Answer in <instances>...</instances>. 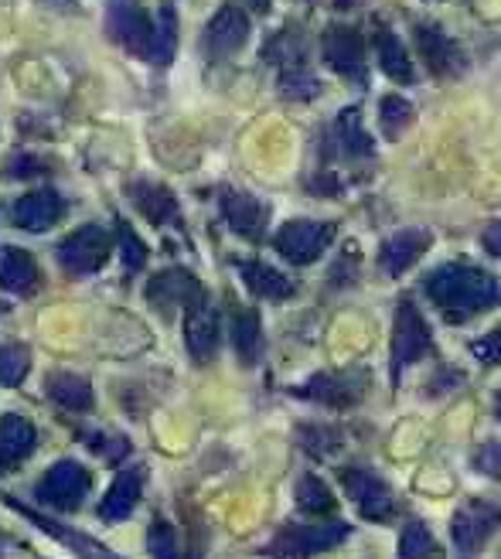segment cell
Wrapping results in <instances>:
<instances>
[{
    "label": "cell",
    "instance_id": "obj_43",
    "mask_svg": "<svg viewBox=\"0 0 501 559\" xmlns=\"http://www.w3.org/2000/svg\"><path fill=\"white\" fill-rule=\"evenodd\" d=\"M494 413H498V419H501V393H498V400H494Z\"/></svg>",
    "mask_w": 501,
    "mask_h": 559
},
{
    "label": "cell",
    "instance_id": "obj_12",
    "mask_svg": "<svg viewBox=\"0 0 501 559\" xmlns=\"http://www.w3.org/2000/svg\"><path fill=\"white\" fill-rule=\"evenodd\" d=\"M413 38H416V48H420V59L424 66L433 72V75H461L464 72V51L454 38H448L433 24H416L413 27Z\"/></svg>",
    "mask_w": 501,
    "mask_h": 559
},
{
    "label": "cell",
    "instance_id": "obj_3",
    "mask_svg": "<svg viewBox=\"0 0 501 559\" xmlns=\"http://www.w3.org/2000/svg\"><path fill=\"white\" fill-rule=\"evenodd\" d=\"M331 239H334L331 222L294 218V222H287L281 233H276L273 246H276V253L287 257L290 263H314L327 249Z\"/></svg>",
    "mask_w": 501,
    "mask_h": 559
},
{
    "label": "cell",
    "instance_id": "obj_16",
    "mask_svg": "<svg viewBox=\"0 0 501 559\" xmlns=\"http://www.w3.org/2000/svg\"><path fill=\"white\" fill-rule=\"evenodd\" d=\"M202 287L188 270H160L151 276L147 284V300L157 307L160 314H171L175 307H184L191 297H199Z\"/></svg>",
    "mask_w": 501,
    "mask_h": 559
},
{
    "label": "cell",
    "instance_id": "obj_7",
    "mask_svg": "<svg viewBox=\"0 0 501 559\" xmlns=\"http://www.w3.org/2000/svg\"><path fill=\"white\" fill-rule=\"evenodd\" d=\"M324 62L345 79H366V45L361 32L351 24H331L321 35Z\"/></svg>",
    "mask_w": 501,
    "mask_h": 559
},
{
    "label": "cell",
    "instance_id": "obj_5",
    "mask_svg": "<svg viewBox=\"0 0 501 559\" xmlns=\"http://www.w3.org/2000/svg\"><path fill=\"white\" fill-rule=\"evenodd\" d=\"M86 491H90V471L79 461H59V464H51L48 474L41 478L38 501H45V506H51V509L72 512L82 506Z\"/></svg>",
    "mask_w": 501,
    "mask_h": 559
},
{
    "label": "cell",
    "instance_id": "obj_2",
    "mask_svg": "<svg viewBox=\"0 0 501 559\" xmlns=\"http://www.w3.org/2000/svg\"><path fill=\"white\" fill-rule=\"evenodd\" d=\"M106 32H109V38L120 41L123 48H130L133 55L151 59L157 21H151L147 11L136 4V0H109V8H106Z\"/></svg>",
    "mask_w": 501,
    "mask_h": 559
},
{
    "label": "cell",
    "instance_id": "obj_31",
    "mask_svg": "<svg viewBox=\"0 0 501 559\" xmlns=\"http://www.w3.org/2000/svg\"><path fill=\"white\" fill-rule=\"evenodd\" d=\"M379 120H382V130H385L389 140H399L413 127L416 114H413V106L403 96H385L379 103Z\"/></svg>",
    "mask_w": 501,
    "mask_h": 559
},
{
    "label": "cell",
    "instance_id": "obj_42",
    "mask_svg": "<svg viewBox=\"0 0 501 559\" xmlns=\"http://www.w3.org/2000/svg\"><path fill=\"white\" fill-rule=\"evenodd\" d=\"M45 8H51V11H62V8H72L75 0H41Z\"/></svg>",
    "mask_w": 501,
    "mask_h": 559
},
{
    "label": "cell",
    "instance_id": "obj_33",
    "mask_svg": "<svg viewBox=\"0 0 501 559\" xmlns=\"http://www.w3.org/2000/svg\"><path fill=\"white\" fill-rule=\"evenodd\" d=\"M27 366H32L27 348H21V345L0 348V385H17L27 376Z\"/></svg>",
    "mask_w": 501,
    "mask_h": 559
},
{
    "label": "cell",
    "instance_id": "obj_20",
    "mask_svg": "<svg viewBox=\"0 0 501 559\" xmlns=\"http://www.w3.org/2000/svg\"><path fill=\"white\" fill-rule=\"evenodd\" d=\"M35 427L24 416H4L0 419V467H14L35 451Z\"/></svg>",
    "mask_w": 501,
    "mask_h": 559
},
{
    "label": "cell",
    "instance_id": "obj_25",
    "mask_svg": "<svg viewBox=\"0 0 501 559\" xmlns=\"http://www.w3.org/2000/svg\"><path fill=\"white\" fill-rule=\"evenodd\" d=\"M130 194L136 199V209H141L151 222L164 226V222H178V199L160 185H133Z\"/></svg>",
    "mask_w": 501,
    "mask_h": 559
},
{
    "label": "cell",
    "instance_id": "obj_40",
    "mask_svg": "<svg viewBox=\"0 0 501 559\" xmlns=\"http://www.w3.org/2000/svg\"><path fill=\"white\" fill-rule=\"evenodd\" d=\"M481 242H485V249L491 257L501 260V222H491V226L485 229V236H481Z\"/></svg>",
    "mask_w": 501,
    "mask_h": 559
},
{
    "label": "cell",
    "instance_id": "obj_19",
    "mask_svg": "<svg viewBox=\"0 0 501 559\" xmlns=\"http://www.w3.org/2000/svg\"><path fill=\"white\" fill-rule=\"evenodd\" d=\"M144 488V471L141 467H130L123 474H117V481L109 485V491L99 501V519L106 522H120L136 509V498H141Z\"/></svg>",
    "mask_w": 501,
    "mask_h": 559
},
{
    "label": "cell",
    "instance_id": "obj_6",
    "mask_svg": "<svg viewBox=\"0 0 501 559\" xmlns=\"http://www.w3.org/2000/svg\"><path fill=\"white\" fill-rule=\"evenodd\" d=\"M184 342H188V355L194 361H212L218 352V307L212 304V297L202 290L199 297H191L184 304Z\"/></svg>",
    "mask_w": 501,
    "mask_h": 559
},
{
    "label": "cell",
    "instance_id": "obj_8",
    "mask_svg": "<svg viewBox=\"0 0 501 559\" xmlns=\"http://www.w3.org/2000/svg\"><path fill=\"white\" fill-rule=\"evenodd\" d=\"M342 485H345L348 498L355 501V509L361 512V519L382 522L393 515V491H389V485L379 478V474L348 467V471H342Z\"/></svg>",
    "mask_w": 501,
    "mask_h": 559
},
{
    "label": "cell",
    "instance_id": "obj_14",
    "mask_svg": "<svg viewBox=\"0 0 501 559\" xmlns=\"http://www.w3.org/2000/svg\"><path fill=\"white\" fill-rule=\"evenodd\" d=\"M366 376L361 372H338V376H314L308 385L300 389V396L308 400H318L324 406H334V409H348L355 406L361 396H366Z\"/></svg>",
    "mask_w": 501,
    "mask_h": 559
},
{
    "label": "cell",
    "instance_id": "obj_29",
    "mask_svg": "<svg viewBox=\"0 0 501 559\" xmlns=\"http://www.w3.org/2000/svg\"><path fill=\"white\" fill-rule=\"evenodd\" d=\"M178 17L171 8H160L157 14V32H154V48H151V59L154 66H167L175 59V48H178Z\"/></svg>",
    "mask_w": 501,
    "mask_h": 559
},
{
    "label": "cell",
    "instance_id": "obj_24",
    "mask_svg": "<svg viewBox=\"0 0 501 559\" xmlns=\"http://www.w3.org/2000/svg\"><path fill=\"white\" fill-rule=\"evenodd\" d=\"M48 396L72 413H86L93 406V385L72 372H55L48 379Z\"/></svg>",
    "mask_w": 501,
    "mask_h": 559
},
{
    "label": "cell",
    "instance_id": "obj_10",
    "mask_svg": "<svg viewBox=\"0 0 501 559\" xmlns=\"http://www.w3.org/2000/svg\"><path fill=\"white\" fill-rule=\"evenodd\" d=\"M351 533L348 522H331V525H290L284 536H276V543L266 552H281V556H314V552H327L338 543H345Z\"/></svg>",
    "mask_w": 501,
    "mask_h": 559
},
{
    "label": "cell",
    "instance_id": "obj_38",
    "mask_svg": "<svg viewBox=\"0 0 501 559\" xmlns=\"http://www.w3.org/2000/svg\"><path fill=\"white\" fill-rule=\"evenodd\" d=\"M470 355H475L478 361H485V366H498L501 361V331H494V334H488V338L470 345Z\"/></svg>",
    "mask_w": 501,
    "mask_h": 559
},
{
    "label": "cell",
    "instance_id": "obj_11",
    "mask_svg": "<svg viewBox=\"0 0 501 559\" xmlns=\"http://www.w3.org/2000/svg\"><path fill=\"white\" fill-rule=\"evenodd\" d=\"M246 38H249V14L226 4L208 21L205 35H202V48L208 59H232V55L246 45Z\"/></svg>",
    "mask_w": 501,
    "mask_h": 559
},
{
    "label": "cell",
    "instance_id": "obj_22",
    "mask_svg": "<svg viewBox=\"0 0 501 559\" xmlns=\"http://www.w3.org/2000/svg\"><path fill=\"white\" fill-rule=\"evenodd\" d=\"M229 334H232V345L239 352V358L246 366H253L263 352V331H260V314L249 311V307H232V318H229Z\"/></svg>",
    "mask_w": 501,
    "mask_h": 559
},
{
    "label": "cell",
    "instance_id": "obj_30",
    "mask_svg": "<svg viewBox=\"0 0 501 559\" xmlns=\"http://www.w3.org/2000/svg\"><path fill=\"white\" fill-rule=\"evenodd\" d=\"M263 59L273 62L276 69H290V66L308 62V55H303V41L294 32H276L270 45L263 48Z\"/></svg>",
    "mask_w": 501,
    "mask_h": 559
},
{
    "label": "cell",
    "instance_id": "obj_13",
    "mask_svg": "<svg viewBox=\"0 0 501 559\" xmlns=\"http://www.w3.org/2000/svg\"><path fill=\"white\" fill-rule=\"evenodd\" d=\"M498 522H501V512L494 506H488V501H470V506H464L454 515V528H451L454 546L461 552H478L498 528Z\"/></svg>",
    "mask_w": 501,
    "mask_h": 559
},
{
    "label": "cell",
    "instance_id": "obj_17",
    "mask_svg": "<svg viewBox=\"0 0 501 559\" xmlns=\"http://www.w3.org/2000/svg\"><path fill=\"white\" fill-rule=\"evenodd\" d=\"M222 215H226L229 229L242 239H260L270 218L266 205L242 191H222Z\"/></svg>",
    "mask_w": 501,
    "mask_h": 559
},
{
    "label": "cell",
    "instance_id": "obj_28",
    "mask_svg": "<svg viewBox=\"0 0 501 559\" xmlns=\"http://www.w3.org/2000/svg\"><path fill=\"white\" fill-rule=\"evenodd\" d=\"M281 93L294 103H308L321 93V79L308 69V62L300 66H290V69H281Z\"/></svg>",
    "mask_w": 501,
    "mask_h": 559
},
{
    "label": "cell",
    "instance_id": "obj_41",
    "mask_svg": "<svg viewBox=\"0 0 501 559\" xmlns=\"http://www.w3.org/2000/svg\"><path fill=\"white\" fill-rule=\"evenodd\" d=\"M242 4L253 14H270V0H242Z\"/></svg>",
    "mask_w": 501,
    "mask_h": 559
},
{
    "label": "cell",
    "instance_id": "obj_39",
    "mask_svg": "<svg viewBox=\"0 0 501 559\" xmlns=\"http://www.w3.org/2000/svg\"><path fill=\"white\" fill-rule=\"evenodd\" d=\"M475 464L488 474V478L501 481V443H485L478 451V457H475Z\"/></svg>",
    "mask_w": 501,
    "mask_h": 559
},
{
    "label": "cell",
    "instance_id": "obj_32",
    "mask_svg": "<svg viewBox=\"0 0 501 559\" xmlns=\"http://www.w3.org/2000/svg\"><path fill=\"white\" fill-rule=\"evenodd\" d=\"M294 498H297V509L308 512V515H327L334 509L331 491L314 478V474H308V478L297 481V495Z\"/></svg>",
    "mask_w": 501,
    "mask_h": 559
},
{
    "label": "cell",
    "instance_id": "obj_18",
    "mask_svg": "<svg viewBox=\"0 0 501 559\" xmlns=\"http://www.w3.org/2000/svg\"><path fill=\"white\" fill-rule=\"evenodd\" d=\"M430 233L427 229H403L396 236H389V242L382 246V270L389 276H403L416 260H420L430 249Z\"/></svg>",
    "mask_w": 501,
    "mask_h": 559
},
{
    "label": "cell",
    "instance_id": "obj_15",
    "mask_svg": "<svg viewBox=\"0 0 501 559\" xmlns=\"http://www.w3.org/2000/svg\"><path fill=\"white\" fill-rule=\"evenodd\" d=\"M11 218H14V226L24 233H48L55 222L62 218V199L51 188L27 191L24 199L14 202Z\"/></svg>",
    "mask_w": 501,
    "mask_h": 559
},
{
    "label": "cell",
    "instance_id": "obj_37",
    "mask_svg": "<svg viewBox=\"0 0 501 559\" xmlns=\"http://www.w3.org/2000/svg\"><path fill=\"white\" fill-rule=\"evenodd\" d=\"M147 549H151L154 556H178L175 533H171V525H167L164 519H154L151 536H147Z\"/></svg>",
    "mask_w": 501,
    "mask_h": 559
},
{
    "label": "cell",
    "instance_id": "obj_35",
    "mask_svg": "<svg viewBox=\"0 0 501 559\" xmlns=\"http://www.w3.org/2000/svg\"><path fill=\"white\" fill-rule=\"evenodd\" d=\"M117 236H120V257H123L127 270H141L144 260H147V246H144L141 239H136V233L127 226V222H120Z\"/></svg>",
    "mask_w": 501,
    "mask_h": 559
},
{
    "label": "cell",
    "instance_id": "obj_21",
    "mask_svg": "<svg viewBox=\"0 0 501 559\" xmlns=\"http://www.w3.org/2000/svg\"><path fill=\"white\" fill-rule=\"evenodd\" d=\"M0 284H4L11 294H35L38 287V266L35 260L24 253V249L17 246H8L4 253H0Z\"/></svg>",
    "mask_w": 501,
    "mask_h": 559
},
{
    "label": "cell",
    "instance_id": "obj_23",
    "mask_svg": "<svg viewBox=\"0 0 501 559\" xmlns=\"http://www.w3.org/2000/svg\"><path fill=\"white\" fill-rule=\"evenodd\" d=\"M239 273H242L249 290L260 294V297H270V300H287L297 290V284L290 276H284L273 266H263V263H239Z\"/></svg>",
    "mask_w": 501,
    "mask_h": 559
},
{
    "label": "cell",
    "instance_id": "obj_1",
    "mask_svg": "<svg viewBox=\"0 0 501 559\" xmlns=\"http://www.w3.org/2000/svg\"><path fill=\"white\" fill-rule=\"evenodd\" d=\"M427 297L440 307V314L461 324L478 318L488 307L501 300V280L481 266L467 263H443L427 276Z\"/></svg>",
    "mask_w": 501,
    "mask_h": 559
},
{
    "label": "cell",
    "instance_id": "obj_26",
    "mask_svg": "<svg viewBox=\"0 0 501 559\" xmlns=\"http://www.w3.org/2000/svg\"><path fill=\"white\" fill-rule=\"evenodd\" d=\"M375 48H379V66L389 79L396 82H413V62L403 48V41L389 32V27H379V38H375Z\"/></svg>",
    "mask_w": 501,
    "mask_h": 559
},
{
    "label": "cell",
    "instance_id": "obj_36",
    "mask_svg": "<svg viewBox=\"0 0 501 559\" xmlns=\"http://www.w3.org/2000/svg\"><path fill=\"white\" fill-rule=\"evenodd\" d=\"M300 437H303V451H311L314 457H327L331 451H338V433L334 430H318V427H311V430H300Z\"/></svg>",
    "mask_w": 501,
    "mask_h": 559
},
{
    "label": "cell",
    "instance_id": "obj_34",
    "mask_svg": "<svg viewBox=\"0 0 501 559\" xmlns=\"http://www.w3.org/2000/svg\"><path fill=\"white\" fill-rule=\"evenodd\" d=\"M433 552H437V539L430 536V528L424 522H409L399 539V556H433Z\"/></svg>",
    "mask_w": 501,
    "mask_h": 559
},
{
    "label": "cell",
    "instance_id": "obj_9",
    "mask_svg": "<svg viewBox=\"0 0 501 559\" xmlns=\"http://www.w3.org/2000/svg\"><path fill=\"white\" fill-rule=\"evenodd\" d=\"M106 260H109V236L99 226H82L59 246V263L75 276L96 273Z\"/></svg>",
    "mask_w": 501,
    "mask_h": 559
},
{
    "label": "cell",
    "instance_id": "obj_4",
    "mask_svg": "<svg viewBox=\"0 0 501 559\" xmlns=\"http://www.w3.org/2000/svg\"><path fill=\"white\" fill-rule=\"evenodd\" d=\"M430 352V328L424 321V314L416 311L413 300H399V311L393 321V372L399 379V372L413 361H420Z\"/></svg>",
    "mask_w": 501,
    "mask_h": 559
},
{
    "label": "cell",
    "instance_id": "obj_27",
    "mask_svg": "<svg viewBox=\"0 0 501 559\" xmlns=\"http://www.w3.org/2000/svg\"><path fill=\"white\" fill-rule=\"evenodd\" d=\"M338 144L345 147L348 157H372L375 147H372V136L369 130L361 127V114L355 106L342 109V117H338Z\"/></svg>",
    "mask_w": 501,
    "mask_h": 559
}]
</instances>
